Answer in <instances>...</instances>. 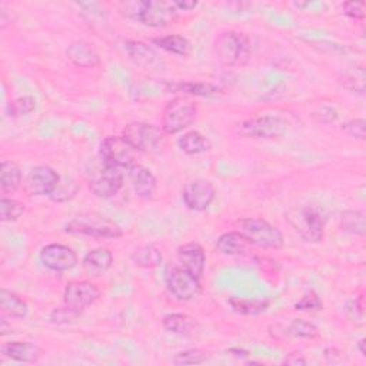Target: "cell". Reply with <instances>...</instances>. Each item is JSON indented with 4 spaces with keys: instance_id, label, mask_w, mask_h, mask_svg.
<instances>
[{
    "instance_id": "obj_1",
    "label": "cell",
    "mask_w": 366,
    "mask_h": 366,
    "mask_svg": "<svg viewBox=\"0 0 366 366\" xmlns=\"http://www.w3.org/2000/svg\"><path fill=\"white\" fill-rule=\"evenodd\" d=\"M287 219L299 236L309 243H319L325 235L328 218L325 212L314 205L296 206L288 211Z\"/></svg>"
},
{
    "instance_id": "obj_2",
    "label": "cell",
    "mask_w": 366,
    "mask_h": 366,
    "mask_svg": "<svg viewBox=\"0 0 366 366\" xmlns=\"http://www.w3.org/2000/svg\"><path fill=\"white\" fill-rule=\"evenodd\" d=\"M215 55L226 67L245 66L250 59V40L242 32H223L215 42Z\"/></svg>"
},
{
    "instance_id": "obj_3",
    "label": "cell",
    "mask_w": 366,
    "mask_h": 366,
    "mask_svg": "<svg viewBox=\"0 0 366 366\" xmlns=\"http://www.w3.org/2000/svg\"><path fill=\"white\" fill-rule=\"evenodd\" d=\"M65 231L72 235H83L99 239H118L123 236L122 228L99 214H82L66 223Z\"/></svg>"
},
{
    "instance_id": "obj_4",
    "label": "cell",
    "mask_w": 366,
    "mask_h": 366,
    "mask_svg": "<svg viewBox=\"0 0 366 366\" xmlns=\"http://www.w3.org/2000/svg\"><path fill=\"white\" fill-rule=\"evenodd\" d=\"M239 232L250 245L262 249H281L285 245L284 233L272 223L260 218H246L238 222Z\"/></svg>"
},
{
    "instance_id": "obj_5",
    "label": "cell",
    "mask_w": 366,
    "mask_h": 366,
    "mask_svg": "<svg viewBox=\"0 0 366 366\" xmlns=\"http://www.w3.org/2000/svg\"><path fill=\"white\" fill-rule=\"evenodd\" d=\"M165 135L163 129L146 122H132L126 125L122 132V136L138 152L148 155H157L165 149Z\"/></svg>"
},
{
    "instance_id": "obj_6",
    "label": "cell",
    "mask_w": 366,
    "mask_h": 366,
    "mask_svg": "<svg viewBox=\"0 0 366 366\" xmlns=\"http://www.w3.org/2000/svg\"><path fill=\"white\" fill-rule=\"evenodd\" d=\"M165 284L167 291L182 302L192 301L202 292L201 279L180 265H167L165 269Z\"/></svg>"
},
{
    "instance_id": "obj_7",
    "label": "cell",
    "mask_w": 366,
    "mask_h": 366,
    "mask_svg": "<svg viewBox=\"0 0 366 366\" xmlns=\"http://www.w3.org/2000/svg\"><path fill=\"white\" fill-rule=\"evenodd\" d=\"M198 115L194 102L185 98H174L166 104L162 116V129L166 135H176L189 128Z\"/></svg>"
},
{
    "instance_id": "obj_8",
    "label": "cell",
    "mask_w": 366,
    "mask_h": 366,
    "mask_svg": "<svg viewBox=\"0 0 366 366\" xmlns=\"http://www.w3.org/2000/svg\"><path fill=\"white\" fill-rule=\"evenodd\" d=\"M123 169L102 162V166L92 173V177L89 179V188L98 198L111 199L119 194V191L123 188Z\"/></svg>"
},
{
    "instance_id": "obj_9",
    "label": "cell",
    "mask_w": 366,
    "mask_h": 366,
    "mask_svg": "<svg viewBox=\"0 0 366 366\" xmlns=\"http://www.w3.org/2000/svg\"><path fill=\"white\" fill-rule=\"evenodd\" d=\"M289 129V123L285 118L277 115H265L245 121L239 132L246 138L256 139H277L284 136Z\"/></svg>"
},
{
    "instance_id": "obj_10",
    "label": "cell",
    "mask_w": 366,
    "mask_h": 366,
    "mask_svg": "<svg viewBox=\"0 0 366 366\" xmlns=\"http://www.w3.org/2000/svg\"><path fill=\"white\" fill-rule=\"evenodd\" d=\"M138 150L123 136H108L101 143V160L122 169L135 165Z\"/></svg>"
},
{
    "instance_id": "obj_11",
    "label": "cell",
    "mask_w": 366,
    "mask_h": 366,
    "mask_svg": "<svg viewBox=\"0 0 366 366\" xmlns=\"http://www.w3.org/2000/svg\"><path fill=\"white\" fill-rule=\"evenodd\" d=\"M179 18V9L169 0H149L145 4L139 22L148 28H167Z\"/></svg>"
},
{
    "instance_id": "obj_12",
    "label": "cell",
    "mask_w": 366,
    "mask_h": 366,
    "mask_svg": "<svg viewBox=\"0 0 366 366\" xmlns=\"http://www.w3.org/2000/svg\"><path fill=\"white\" fill-rule=\"evenodd\" d=\"M216 198V191L208 180L196 179L183 187L182 199L187 208L195 212H205L214 204Z\"/></svg>"
},
{
    "instance_id": "obj_13",
    "label": "cell",
    "mask_w": 366,
    "mask_h": 366,
    "mask_svg": "<svg viewBox=\"0 0 366 366\" xmlns=\"http://www.w3.org/2000/svg\"><path fill=\"white\" fill-rule=\"evenodd\" d=\"M101 289L89 281H74L66 285L63 292V304L74 311L82 312L94 305L101 298Z\"/></svg>"
},
{
    "instance_id": "obj_14",
    "label": "cell",
    "mask_w": 366,
    "mask_h": 366,
    "mask_svg": "<svg viewBox=\"0 0 366 366\" xmlns=\"http://www.w3.org/2000/svg\"><path fill=\"white\" fill-rule=\"evenodd\" d=\"M40 262L53 272H66L77 265V255L66 245L50 243L42 248Z\"/></svg>"
},
{
    "instance_id": "obj_15",
    "label": "cell",
    "mask_w": 366,
    "mask_h": 366,
    "mask_svg": "<svg viewBox=\"0 0 366 366\" xmlns=\"http://www.w3.org/2000/svg\"><path fill=\"white\" fill-rule=\"evenodd\" d=\"M60 176L49 166H36L28 176V189L33 196H50L59 185Z\"/></svg>"
},
{
    "instance_id": "obj_16",
    "label": "cell",
    "mask_w": 366,
    "mask_h": 366,
    "mask_svg": "<svg viewBox=\"0 0 366 366\" xmlns=\"http://www.w3.org/2000/svg\"><path fill=\"white\" fill-rule=\"evenodd\" d=\"M128 179L131 182V187L135 192V195L140 199H152L156 188L157 182L155 174L145 167L143 165L135 163L128 167Z\"/></svg>"
},
{
    "instance_id": "obj_17",
    "label": "cell",
    "mask_w": 366,
    "mask_h": 366,
    "mask_svg": "<svg viewBox=\"0 0 366 366\" xmlns=\"http://www.w3.org/2000/svg\"><path fill=\"white\" fill-rule=\"evenodd\" d=\"M125 52L128 53L129 59L142 69L148 70H157L163 67V62L160 56L150 48L148 43L140 40H126L125 42Z\"/></svg>"
},
{
    "instance_id": "obj_18",
    "label": "cell",
    "mask_w": 366,
    "mask_h": 366,
    "mask_svg": "<svg viewBox=\"0 0 366 366\" xmlns=\"http://www.w3.org/2000/svg\"><path fill=\"white\" fill-rule=\"evenodd\" d=\"M177 262L183 269H187L194 277L201 279L206 265V255L199 243L191 242L177 249Z\"/></svg>"
},
{
    "instance_id": "obj_19",
    "label": "cell",
    "mask_w": 366,
    "mask_h": 366,
    "mask_svg": "<svg viewBox=\"0 0 366 366\" xmlns=\"http://www.w3.org/2000/svg\"><path fill=\"white\" fill-rule=\"evenodd\" d=\"M66 56L77 67L92 69L101 65V56L98 50L83 40L72 42L66 49Z\"/></svg>"
},
{
    "instance_id": "obj_20",
    "label": "cell",
    "mask_w": 366,
    "mask_h": 366,
    "mask_svg": "<svg viewBox=\"0 0 366 366\" xmlns=\"http://www.w3.org/2000/svg\"><path fill=\"white\" fill-rule=\"evenodd\" d=\"M4 356L22 363H35L42 357V348L35 342H8L0 348Z\"/></svg>"
},
{
    "instance_id": "obj_21",
    "label": "cell",
    "mask_w": 366,
    "mask_h": 366,
    "mask_svg": "<svg viewBox=\"0 0 366 366\" xmlns=\"http://www.w3.org/2000/svg\"><path fill=\"white\" fill-rule=\"evenodd\" d=\"M113 263V255L106 248H98L86 253L83 257V269L89 277H102L105 274Z\"/></svg>"
},
{
    "instance_id": "obj_22",
    "label": "cell",
    "mask_w": 366,
    "mask_h": 366,
    "mask_svg": "<svg viewBox=\"0 0 366 366\" xmlns=\"http://www.w3.org/2000/svg\"><path fill=\"white\" fill-rule=\"evenodd\" d=\"M166 92L169 94H176V92H182V94H188L194 96H218L221 89L212 83L206 82H167L165 83Z\"/></svg>"
},
{
    "instance_id": "obj_23",
    "label": "cell",
    "mask_w": 366,
    "mask_h": 366,
    "mask_svg": "<svg viewBox=\"0 0 366 366\" xmlns=\"http://www.w3.org/2000/svg\"><path fill=\"white\" fill-rule=\"evenodd\" d=\"M0 311H2L4 318L23 319L29 314V306L16 294L8 289H2L0 291Z\"/></svg>"
},
{
    "instance_id": "obj_24",
    "label": "cell",
    "mask_w": 366,
    "mask_h": 366,
    "mask_svg": "<svg viewBox=\"0 0 366 366\" xmlns=\"http://www.w3.org/2000/svg\"><path fill=\"white\" fill-rule=\"evenodd\" d=\"M252 245L248 242V239L239 232H226L219 236L216 242V249L226 256H236V255H243L249 250Z\"/></svg>"
},
{
    "instance_id": "obj_25",
    "label": "cell",
    "mask_w": 366,
    "mask_h": 366,
    "mask_svg": "<svg viewBox=\"0 0 366 366\" xmlns=\"http://www.w3.org/2000/svg\"><path fill=\"white\" fill-rule=\"evenodd\" d=\"M179 149L187 155H201L212 149L211 140L198 131H189L177 140Z\"/></svg>"
},
{
    "instance_id": "obj_26",
    "label": "cell",
    "mask_w": 366,
    "mask_h": 366,
    "mask_svg": "<svg viewBox=\"0 0 366 366\" xmlns=\"http://www.w3.org/2000/svg\"><path fill=\"white\" fill-rule=\"evenodd\" d=\"M152 43L162 50H166L172 55H177L182 57H187L192 53V43L189 39L180 35H169V36H162V38H155L152 39Z\"/></svg>"
},
{
    "instance_id": "obj_27",
    "label": "cell",
    "mask_w": 366,
    "mask_h": 366,
    "mask_svg": "<svg viewBox=\"0 0 366 366\" xmlns=\"http://www.w3.org/2000/svg\"><path fill=\"white\" fill-rule=\"evenodd\" d=\"M228 305L233 312L245 316H256L266 312L270 306L269 299H246L239 296H231L228 299Z\"/></svg>"
},
{
    "instance_id": "obj_28",
    "label": "cell",
    "mask_w": 366,
    "mask_h": 366,
    "mask_svg": "<svg viewBox=\"0 0 366 366\" xmlns=\"http://www.w3.org/2000/svg\"><path fill=\"white\" fill-rule=\"evenodd\" d=\"M365 80H366V74L362 66L345 69L338 76V82L343 89L360 96L365 95Z\"/></svg>"
},
{
    "instance_id": "obj_29",
    "label": "cell",
    "mask_w": 366,
    "mask_h": 366,
    "mask_svg": "<svg viewBox=\"0 0 366 366\" xmlns=\"http://www.w3.org/2000/svg\"><path fill=\"white\" fill-rule=\"evenodd\" d=\"M22 183V172L19 166L12 160H4L2 169H0V188L2 192L13 194L19 189Z\"/></svg>"
},
{
    "instance_id": "obj_30",
    "label": "cell",
    "mask_w": 366,
    "mask_h": 366,
    "mask_svg": "<svg viewBox=\"0 0 366 366\" xmlns=\"http://www.w3.org/2000/svg\"><path fill=\"white\" fill-rule=\"evenodd\" d=\"M132 262L139 266V267H145V269H153L160 266L163 256L162 252L155 246V245H142L139 248H136L132 252Z\"/></svg>"
},
{
    "instance_id": "obj_31",
    "label": "cell",
    "mask_w": 366,
    "mask_h": 366,
    "mask_svg": "<svg viewBox=\"0 0 366 366\" xmlns=\"http://www.w3.org/2000/svg\"><path fill=\"white\" fill-rule=\"evenodd\" d=\"M163 328L174 335H189L195 328V321L185 314H169L162 321Z\"/></svg>"
},
{
    "instance_id": "obj_32",
    "label": "cell",
    "mask_w": 366,
    "mask_h": 366,
    "mask_svg": "<svg viewBox=\"0 0 366 366\" xmlns=\"http://www.w3.org/2000/svg\"><path fill=\"white\" fill-rule=\"evenodd\" d=\"M340 226L345 232L363 236L366 232V215L363 211L355 209V211H346L342 214L340 218Z\"/></svg>"
},
{
    "instance_id": "obj_33",
    "label": "cell",
    "mask_w": 366,
    "mask_h": 366,
    "mask_svg": "<svg viewBox=\"0 0 366 366\" xmlns=\"http://www.w3.org/2000/svg\"><path fill=\"white\" fill-rule=\"evenodd\" d=\"M77 189L79 188H77L76 180H73L72 177H60L59 185L50 194V199L53 202H57V204L67 202V201L74 198V195L77 194Z\"/></svg>"
},
{
    "instance_id": "obj_34",
    "label": "cell",
    "mask_w": 366,
    "mask_h": 366,
    "mask_svg": "<svg viewBox=\"0 0 366 366\" xmlns=\"http://www.w3.org/2000/svg\"><path fill=\"white\" fill-rule=\"evenodd\" d=\"M211 355L199 348H194V349H187V350H182L177 352L172 362L174 365H201L205 363L206 360H209Z\"/></svg>"
},
{
    "instance_id": "obj_35",
    "label": "cell",
    "mask_w": 366,
    "mask_h": 366,
    "mask_svg": "<svg viewBox=\"0 0 366 366\" xmlns=\"http://www.w3.org/2000/svg\"><path fill=\"white\" fill-rule=\"evenodd\" d=\"M25 214V205L16 199L4 196L0 199V219L4 222L18 221Z\"/></svg>"
},
{
    "instance_id": "obj_36",
    "label": "cell",
    "mask_w": 366,
    "mask_h": 366,
    "mask_svg": "<svg viewBox=\"0 0 366 366\" xmlns=\"http://www.w3.org/2000/svg\"><path fill=\"white\" fill-rule=\"evenodd\" d=\"M288 332L289 335L301 339H315L319 336L318 328L312 322L305 319H294Z\"/></svg>"
},
{
    "instance_id": "obj_37",
    "label": "cell",
    "mask_w": 366,
    "mask_h": 366,
    "mask_svg": "<svg viewBox=\"0 0 366 366\" xmlns=\"http://www.w3.org/2000/svg\"><path fill=\"white\" fill-rule=\"evenodd\" d=\"M145 4L146 2H142V0H128V2H121L118 5V9L123 18L139 22Z\"/></svg>"
},
{
    "instance_id": "obj_38",
    "label": "cell",
    "mask_w": 366,
    "mask_h": 366,
    "mask_svg": "<svg viewBox=\"0 0 366 366\" xmlns=\"http://www.w3.org/2000/svg\"><path fill=\"white\" fill-rule=\"evenodd\" d=\"M296 311H322L323 304L315 291L306 292L294 306Z\"/></svg>"
},
{
    "instance_id": "obj_39",
    "label": "cell",
    "mask_w": 366,
    "mask_h": 366,
    "mask_svg": "<svg viewBox=\"0 0 366 366\" xmlns=\"http://www.w3.org/2000/svg\"><path fill=\"white\" fill-rule=\"evenodd\" d=\"M82 312L79 311H74L69 306H63V308H56L52 311L49 319L52 323L55 325H63V323H69V322H73L76 318L80 316Z\"/></svg>"
},
{
    "instance_id": "obj_40",
    "label": "cell",
    "mask_w": 366,
    "mask_h": 366,
    "mask_svg": "<svg viewBox=\"0 0 366 366\" xmlns=\"http://www.w3.org/2000/svg\"><path fill=\"white\" fill-rule=\"evenodd\" d=\"M36 109V101L32 96H22L11 104V112L13 116H25Z\"/></svg>"
},
{
    "instance_id": "obj_41",
    "label": "cell",
    "mask_w": 366,
    "mask_h": 366,
    "mask_svg": "<svg viewBox=\"0 0 366 366\" xmlns=\"http://www.w3.org/2000/svg\"><path fill=\"white\" fill-rule=\"evenodd\" d=\"M342 131L357 140H365L366 138V123L363 119H352L342 125Z\"/></svg>"
},
{
    "instance_id": "obj_42",
    "label": "cell",
    "mask_w": 366,
    "mask_h": 366,
    "mask_svg": "<svg viewBox=\"0 0 366 366\" xmlns=\"http://www.w3.org/2000/svg\"><path fill=\"white\" fill-rule=\"evenodd\" d=\"M345 315L349 321H362L363 319V304L362 298H355L349 299L345 305Z\"/></svg>"
},
{
    "instance_id": "obj_43",
    "label": "cell",
    "mask_w": 366,
    "mask_h": 366,
    "mask_svg": "<svg viewBox=\"0 0 366 366\" xmlns=\"http://www.w3.org/2000/svg\"><path fill=\"white\" fill-rule=\"evenodd\" d=\"M342 11L348 18L353 21H363L366 6L363 2H346L342 5Z\"/></svg>"
},
{
    "instance_id": "obj_44",
    "label": "cell",
    "mask_w": 366,
    "mask_h": 366,
    "mask_svg": "<svg viewBox=\"0 0 366 366\" xmlns=\"http://www.w3.org/2000/svg\"><path fill=\"white\" fill-rule=\"evenodd\" d=\"M315 116H319V121L323 122V123H332L338 119V112L333 108L323 106V108H321L319 115L315 113Z\"/></svg>"
},
{
    "instance_id": "obj_45",
    "label": "cell",
    "mask_w": 366,
    "mask_h": 366,
    "mask_svg": "<svg viewBox=\"0 0 366 366\" xmlns=\"http://www.w3.org/2000/svg\"><path fill=\"white\" fill-rule=\"evenodd\" d=\"M284 363L285 365H292V366H298V365H306L308 363V360L305 359V356L304 355H301V353H291V355H288L285 359H284Z\"/></svg>"
},
{
    "instance_id": "obj_46",
    "label": "cell",
    "mask_w": 366,
    "mask_h": 366,
    "mask_svg": "<svg viewBox=\"0 0 366 366\" xmlns=\"http://www.w3.org/2000/svg\"><path fill=\"white\" fill-rule=\"evenodd\" d=\"M174 5L179 12H187L195 9L198 6V2H194V0H174Z\"/></svg>"
},
{
    "instance_id": "obj_47",
    "label": "cell",
    "mask_w": 366,
    "mask_h": 366,
    "mask_svg": "<svg viewBox=\"0 0 366 366\" xmlns=\"http://www.w3.org/2000/svg\"><path fill=\"white\" fill-rule=\"evenodd\" d=\"M343 353L338 349V348H328V349H325V357L329 360V362H332V363H336V359L335 357H338V360L340 362L342 360V356Z\"/></svg>"
},
{
    "instance_id": "obj_48",
    "label": "cell",
    "mask_w": 366,
    "mask_h": 366,
    "mask_svg": "<svg viewBox=\"0 0 366 366\" xmlns=\"http://www.w3.org/2000/svg\"><path fill=\"white\" fill-rule=\"evenodd\" d=\"M228 353L235 355V356H248L249 355V352H246L243 349H239V348H232V349L228 350Z\"/></svg>"
},
{
    "instance_id": "obj_49",
    "label": "cell",
    "mask_w": 366,
    "mask_h": 366,
    "mask_svg": "<svg viewBox=\"0 0 366 366\" xmlns=\"http://www.w3.org/2000/svg\"><path fill=\"white\" fill-rule=\"evenodd\" d=\"M365 339H360L359 342H357V348H359V352H360V355L362 356H366V350H365Z\"/></svg>"
}]
</instances>
